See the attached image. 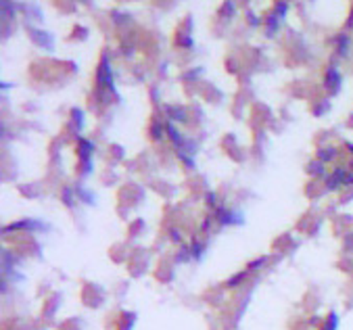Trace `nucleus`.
<instances>
[]
</instances>
